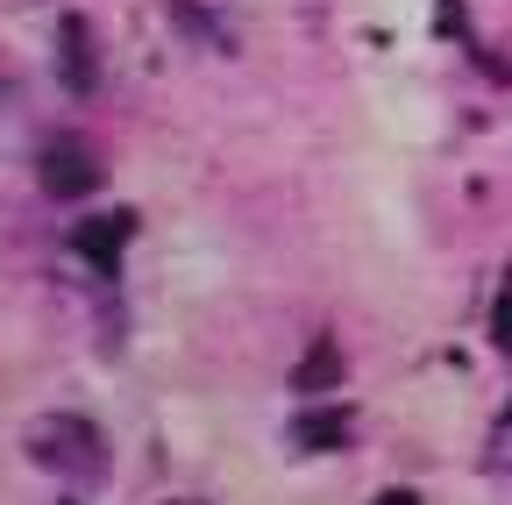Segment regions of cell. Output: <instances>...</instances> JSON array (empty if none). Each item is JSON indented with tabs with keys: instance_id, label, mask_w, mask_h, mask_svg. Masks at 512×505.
<instances>
[{
	"instance_id": "6da1fadb",
	"label": "cell",
	"mask_w": 512,
	"mask_h": 505,
	"mask_svg": "<svg viewBox=\"0 0 512 505\" xmlns=\"http://www.w3.org/2000/svg\"><path fill=\"white\" fill-rule=\"evenodd\" d=\"M22 456L36 470H50L57 484H72V491H100L107 484V434L86 413H36L22 427Z\"/></svg>"
},
{
	"instance_id": "7a4b0ae2",
	"label": "cell",
	"mask_w": 512,
	"mask_h": 505,
	"mask_svg": "<svg viewBox=\"0 0 512 505\" xmlns=\"http://www.w3.org/2000/svg\"><path fill=\"white\" fill-rule=\"evenodd\" d=\"M36 178H43V193H50V200L79 207V200L100 193V178H107V171H100L93 143H79V136H50L43 157H36Z\"/></svg>"
},
{
	"instance_id": "30bf717a",
	"label": "cell",
	"mask_w": 512,
	"mask_h": 505,
	"mask_svg": "<svg viewBox=\"0 0 512 505\" xmlns=\"http://www.w3.org/2000/svg\"><path fill=\"white\" fill-rule=\"evenodd\" d=\"M171 505H200V498H171Z\"/></svg>"
},
{
	"instance_id": "9c48e42d",
	"label": "cell",
	"mask_w": 512,
	"mask_h": 505,
	"mask_svg": "<svg viewBox=\"0 0 512 505\" xmlns=\"http://www.w3.org/2000/svg\"><path fill=\"white\" fill-rule=\"evenodd\" d=\"M370 505H427V498H420V491H406V484H392V491H377Z\"/></svg>"
},
{
	"instance_id": "277c9868",
	"label": "cell",
	"mask_w": 512,
	"mask_h": 505,
	"mask_svg": "<svg viewBox=\"0 0 512 505\" xmlns=\"http://www.w3.org/2000/svg\"><path fill=\"white\" fill-rule=\"evenodd\" d=\"M121 235H128V214H114V221H86V228H79V249H86V264H93V271H114V264H121Z\"/></svg>"
},
{
	"instance_id": "3957f363",
	"label": "cell",
	"mask_w": 512,
	"mask_h": 505,
	"mask_svg": "<svg viewBox=\"0 0 512 505\" xmlns=\"http://www.w3.org/2000/svg\"><path fill=\"white\" fill-rule=\"evenodd\" d=\"M57 79L72 86V93H93V86H100V65H93V29H86L79 15H64V29H57Z\"/></svg>"
},
{
	"instance_id": "ba28073f",
	"label": "cell",
	"mask_w": 512,
	"mask_h": 505,
	"mask_svg": "<svg viewBox=\"0 0 512 505\" xmlns=\"http://www.w3.org/2000/svg\"><path fill=\"white\" fill-rule=\"evenodd\" d=\"M491 463H498V470H512V413L498 420V441H491Z\"/></svg>"
},
{
	"instance_id": "8992f818",
	"label": "cell",
	"mask_w": 512,
	"mask_h": 505,
	"mask_svg": "<svg viewBox=\"0 0 512 505\" xmlns=\"http://www.w3.org/2000/svg\"><path fill=\"white\" fill-rule=\"evenodd\" d=\"M292 441L299 449H342V413H306L292 427Z\"/></svg>"
},
{
	"instance_id": "5b68a950",
	"label": "cell",
	"mask_w": 512,
	"mask_h": 505,
	"mask_svg": "<svg viewBox=\"0 0 512 505\" xmlns=\"http://www.w3.org/2000/svg\"><path fill=\"white\" fill-rule=\"evenodd\" d=\"M335 377H342V356H335L328 342H320V349H313V356L299 363V377H292V385H299V392H328Z\"/></svg>"
},
{
	"instance_id": "52a82bcc",
	"label": "cell",
	"mask_w": 512,
	"mask_h": 505,
	"mask_svg": "<svg viewBox=\"0 0 512 505\" xmlns=\"http://www.w3.org/2000/svg\"><path fill=\"white\" fill-rule=\"evenodd\" d=\"M491 342L512 349V271L498 278V306H491Z\"/></svg>"
}]
</instances>
